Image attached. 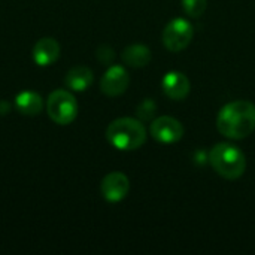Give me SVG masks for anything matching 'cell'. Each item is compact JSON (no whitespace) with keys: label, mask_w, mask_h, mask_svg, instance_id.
Masks as SVG:
<instances>
[{"label":"cell","mask_w":255,"mask_h":255,"mask_svg":"<svg viewBox=\"0 0 255 255\" xmlns=\"http://www.w3.org/2000/svg\"><path fill=\"white\" fill-rule=\"evenodd\" d=\"M218 131L229 139H245L255 130V105L248 100L227 103L217 117Z\"/></svg>","instance_id":"1"},{"label":"cell","mask_w":255,"mask_h":255,"mask_svg":"<svg viewBox=\"0 0 255 255\" xmlns=\"http://www.w3.org/2000/svg\"><path fill=\"white\" fill-rule=\"evenodd\" d=\"M106 139L120 151H134L146 140V128L140 120L118 118L108 126Z\"/></svg>","instance_id":"2"},{"label":"cell","mask_w":255,"mask_h":255,"mask_svg":"<svg viewBox=\"0 0 255 255\" xmlns=\"http://www.w3.org/2000/svg\"><path fill=\"white\" fill-rule=\"evenodd\" d=\"M209 163L212 169L224 179H239L247 169L245 154L232 143H217L209 151Z\"/></svg>","instance_id":"3"},{"label":"cell","mask_w":255,"mask_h":255,"mask_svg":"<svg viewBox=\"0 0 255 255\" xmlns=\"http://www.w3.org/2000/svg\"><path fill=\"white\" fill-rule=\"evenodd\" d=\"M46 111L54 123L60 126H67L78 115V103L70 91L55 90L49 94L46 100Z\"/></svg>","instance_id":"4"},{"label":"cell","mask_w":255,"mask_h":255,"mask_svg":"<svg viewBox=\"0 0 255 255\" xmlns=\"http://www.w3.org/2000/svg\"><path fill=\"white\" fill-rule=\"evenodd\" d=\"M193 36H194L193 25L184 18H176V19H172L164 27L163 43L169 51L179 52L190 45Z\"/></svg>","instance_id":"5"},{"label":"cell","mask_w":255,"mask_h":255,"mask_svg":"<svg viewBox=\"0 0 255 255\" xmlns=\"http://www.w3.org/2000/svg\"><path fill=\"white\" fill-rule=\"evenodd\" d=\"M151 136L161 143H176L184 137V126L173 117H160L149 126Z\"/></svg>","instance_id":"6"},{"label":"cell","mask_w":255,"mask_h":255,"mask_svg":"<svg viewBox=\"0 0 255 255\" xmlns=\"http://www.w3.org/2000/svg\"><path fill=\"white\" fill-rule=\"evenodd\" d=\"M128 84H130L128 72L123 66H111L105 72L100 81V88L103 94L109 97H117L126 93V90L128 88Z\"/></svg>","instance_id":"7"},{"label":"cell","mask_w":255,"mask_h":255,"mask_svg":"<svg viewBox=\"0 0 255 255\" xmlns=\"http://www.w3.org/2000/svg\"><path fill=\"white\" fill-rule=\"evenodd\" d=\"M128 190H130L128 178L121 172L108 173L103 178L102 185H100L102 196L105 197V200L111 203H118L123 199H126V196L128 194Z\"/></svg>","instance_id":"8"},{"label":"cell","mask_w":255,"mask_h":255,"mask_svg":"<svg viewBox=\"0 0 255 255\" xmlns=\"http://www.w3.org/2000/svg\"><path fill=\"white\" fill-rule=\"evenodd\" d=\"M161 88H163V93L172 99V100H184L188 93H190V81L188 78L182 73V72H178V70H172V72H167L161 81Z\"/></svg>","instance_id":"9"},{"label":"cell","mask_w":255,"mask_h":255,"mask_svg":"<svg viewBox=\"0 0 255 255\" xmlns=\"http://www.w3.org/2000/svg\"><path fill=\"white\" fill-rule=\"evenodd\" d=\"M60 57V45L52 37H42L33 46V60L39 66H49Z\"/></svg>","instance_id":"10"},{"label":"cell","mask_w":255,"mask_h":255,"mask_svg":"<svg viewBox=\"0 0 255 255\" xmlns=\"http://www.w3.org/2000/svg\"><path fill=\"white\" fill-rule=\"evenodd\" d=\"M93 84V72L85 66H75L66 75V85L73 91H85Z\"/></svg>","instance_id":"11"},{"label":"cell","mask_w":255,"mask_h":255,"mask_svg":"<svg viewBox=\"0 0 255 255\" xmlns=\"http://www.w3.org/2000/svg\"><path fill=\"white\" fill-rule=\"evenodd\" d=\"M121 57H123L124 63L131 67H145L151 61V51L148 46L136 43V45L127 46L123 51Z\"/></svg>","instance_id":"12"},{"label":"cell","mask_w":255,"mask_h":255,"mask_svg":"<svg viewBox=\"0 0 255 255\" xmlns=\"http://www.w3.org/2000/svg\"><path fill=\"white\" fill-rule=\"evenodd\" d=\"M16 109L24 115H37L43 108L42 97L33 91H22L15 99Z\"/></svg>","instance_id":"13"},{"label":"cell","mask_w":255,"mask_h":255,"mask_svg":"<svg viewBox=\"0 0 255 255\" xmlns=\"http://www.w3.org/2000/svg\"><path fill=\"white\" fill-rule=\"evenodd\" d=\"M208 0H182V9L188 16L199 18L205 13Z\"/></svg>","instance_id":"14"},{"label":"cell","mask_w":255,"mask_h":255,"mask_svg":"<svg viewBox=\"0 0 255 255\" xmlns=\"http://www.w3.org/2000/svg\"><path fill=\"white\" fill-rule=\"evenodd\" d=\"M155 109H157V106H155L154 100L145 99V100L140 102L139 106H137V117H139L142 121L151 120V118L154 117V114H155Z\"/></svg>","instance_id":"15"},{"label":"cell","mask_w":255,"mask_h":255,"mask_svg":"<svg viewBox=\"0 0 255 255\" xmlns=\"http://www.w3.org/2000/svg\"><path fill=\"white\" fill-rule=\"evenodd\" d=\"M115 54H114V49L109 48L108 45H102L99 49H97V60L105 63V64H109L112 60H114Z\"/></svg>","instance_id":"16"},{"label":"cell","mask_w":255,"mask_h":255,"mask_svg":"<svg viewBox=\"0 0 255 255\" xmlns=\"http://www.w3.org/2000/svg\"><path fill=\"white\" fill-rule=\"evenodd\" d=\"M9 111H10V105L6 100H1L0 102V115H6Z\"/></svg>","instance_id":"17"}]
</instances>
